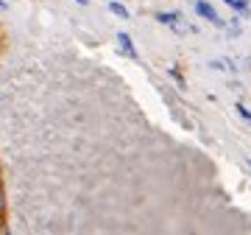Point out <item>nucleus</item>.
Wrapping results in <instances>:
<instances>
[{
	"label": "nucleus",
	"mask_w": 251,
	"mask_h": 235,
	"mask_svg": "<svg viewBox=\"0 0 251 235\" xmlns=\"http://www.w3.org/2000/svg\"><path fill=\"white\" fill-rule=\"evenodd\" d=\"M117 42H120V48H123V51L131 56V59H137V51H134V42H131V36L120 31V34H117Z\"/></svg>",
	"instance_id": "nucleus-2"
},
{
	"label": "nucleus",
	"mask_w": 251,
	"mask_h": 235,
	"mask_svg": "<svg viewBox=\"0 0 251 235\" xmlns=\"http://www.w3.org/2000/svg\"><path fill=\"white\" fill-rule=\"evenodd\" d=\"M196 11L201 14V17H206L209 23H215V26H224V23H221V17L215 14V9H212L209 3H204V0H198V3H196Z\"/></svg>",
	"instance_id": "nucleus-1"
},
{
	"label": "nucleus",
	"mask_w": 251,
	"mask_h": 235,
	"mask_svg": "<svg viewBox=\"0 0 251 235\" xmlns=\"http://www.w3.org/2000/svg\"><path fill=\"white\" fill-rule=\"evenodd\" d=\"M156 20H159V23H173V20H179V14H176V11H165V14H156Z\"/></svg>",
	"instance_id": "nucleus-4"
},
{
	"label": "nucleus",
	"mask_w": 251,
	"mask_h": 235,
	"mask_svg": "<svg viewBox=\"0 0 251 235\" xmlns=\"http://www.w3.org/2000/svg\"><path fill=\"white\" fill-rule=\"evenodd\" d=\"M0 216H6V193H3V185H0Z\"/></svg>",
	"instance_id": "nucleus-6"
},
{
	"label": "nucleus",
	"mask_w": 251,
	"mask_h": 235,
	"mask_svg": "<svg viewBox=\"0 0 251 235\" xmlns=\"http://www.w3.org/2000/svg\"><path fill=\"white\" fill-rule=\"evenodd\" d=\"M109 11H112V14H117V17L128 20V9H126V6H120L117 0H112V3H109Z\"/></svg>",
	"instance_id": "nucleus-3"
},
{
	"label": "nucleus",
	"mask_w": 251,
	"mask_h": 235,
	"mask_svg": "<svg viewBox=\"0 0 251 235\" xmlns=\"http://www.w3.org/2000/svg\"><path fill=\"white\" fill-rule=\"evenodd\" d=\"M171 76H173V79H176V82H179V84H181V87H184V76H181V73H179V70H173V67H171Z\"/></svg>",
	"instance_id": "nucleus-8"
},
{
	"label": "nucleus",
	"mask_w": 251,
	"mask_h": 235,
	"mask_svg": "<svg viewBox=\"0 0 251 235\" xmlns=\"http://www.w3.org/2000/svg\"><path fill=\"white\" fill-rule=\"evenodd\" d=\"M237 112H240V118H243V120H249V123H251V112H249L246 107H243V104H237Z\"/></svg>",
	"instance_id": "nucleus-5"
},
{
	"label": "nucleus",
	"mask_w": 251,
	"mask_h": 235,
	"mask_svg": "<svg viewBox=\"0 0 251 235\" xmlns=\"http://www.w3.org/2000/svg\"><path fill=\"white\" fill-rule=\"evenodd\" d=\"M0 9H6V0H0Z\"/></svg>",
	"instance_id": "nucleus-10"
},
{
	"label": "nucleus",
	"mask_w": 251,
	"mask_h": 235,
	"mask_svg": "<svg viewBox=\"0 0 251 235\" xmlns=\"http://www.w3.org/2000/svg\"><path fill=\"white\" fill-rule=\"evenodd\" d=\"M75 3H78V6H87V3H90V0H75Z\"/></svg>",
	"instance_id": "nucleus-9"
},
{
	"label": "nucleus",
	"mask_w": 251,
	"mask_h": 235,
	"mask_svg": "<svg viewBox=\"0 0 251 235\" xmlns=\"http://www.w3.org/2000/svg\"><path fill=\"white\" fill-rule=\"evenodd\" d=\"M229 6H234V9H240V11H246V0H226Z\"/></svg>",
	"instance_id": "nucleus-7"
}]
</instances>
